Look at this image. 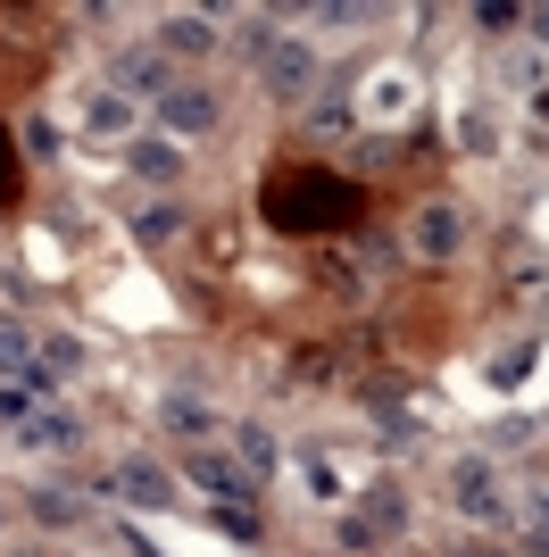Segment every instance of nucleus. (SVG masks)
Segmentation results:
<instances>
[{
  "mask_svg": "<svg viewBox=\"0 0 549 557\" xmlns=\"http://www.w3.org/2000/svg\"><path fill=\"white\" fill-rule=\"evenodd\" d=\"M267 216L283 233H317V225H333V216H350V191L333 184V175H317V184H267Z\"/></svg>",
  "mask_w": 549,
  "mask_h": 557,
  "instance_id": "obj_1",
  "label": "nucleus"
},
{
  "mask_svg": "<svg viewBox=\"0 0 549 557\" xmlns=\"http://www.w3.org/2000/svg\"><path fill=\"white\" fill-rule=\"evenodd\" d=\"M258 84H267V100H317V84H325V59L300 34H283V42L258 59Z\"/></svg>",
  "mask_w": 549,
  "mask_h": 557,
  "instance_id": "obj_2",
  "label": "nucleus"
},
{
  "mask_svg": "<svg viewBox=\"0 0 549 557\" xmlns=\"http://www.w3.org/2000/svg\"><path fill=\"white\" fill-rule=\"evenodd\" d=\"M408 250L434 258V267H450V258L466 250V209H457V200H425V209L408 216Z\"/></svg>",
  "mask_w": 549,
  "mask_h": 557,
  "instance_id": "obj_3",
  "label": "nucleus"
},
{
  "mask_svg": "<svg viewBox=\"0 0 549 557\" xmlns=\"http://www.w3.org/2000/svg\"><path fill=\"white\" fill-rule=\"evenodd\" d=\"M450 508H457V516H475V524H500V516H508L491 458H457V466H450Z\"/></svg>",
  "mask_w": 549,
  "mask_h": 557,
  "instance_id": "obj_4",
  "label": "nucleus"
},
{
  "mask_svg": "<svg viewBox=\"0 0 549 557\" xmlns=\"http://www.w3.org/2000/svg\"><path fill=\"white\" fill-rule=\"evenodd\" d=\"M183 483L192 491H208V499H217V508H242V499H251V474H242V458H217V449H192V458H183Z\"/></svg>",
  "mask_w": 549,
  "mask_h": 557,
  "instance_id": "obj_5",
  "label": "nucleus"
},
{
  "mask_svg": "<svg viewBox=\"0 0 549 557\" xmlns=\"http://www.w3.org/2000/svg\"><path fill=\"white\" fill-rule=\"evenodd\" d=\"M217 116H225V109H217V92H200V84H175V92L159 100V125H167L175 141H192V134H217Z\"/></svg>",
  "mask_w": 549,
  "mask_h": 557,
  "instance_id": "obj_6",
  "label": "nucleus"
},
{
  "mask_svg": "<svg viewBox=\"0 0 549 557\" xmlns=\"http://www.w3.org/2000/svg\"><path fill=\"white\" fill-rule=\"evenodd\" d=\"M117 491H125V499H142V508H175L183 474H167L159 458H142V449H134V458L117 466Z\"/></svg>",
  "mask_w": 549,
  "mask_h": 557,
  "instance_id": "obj_7",
  "label": "nucleus"
},
{
  "mask_svg": "<svg viewBox=\"0 0 549 557\" xmlns=\"http://www.w3.org/2000/svg\"><path fill=\"white\" fill-rule=\"evenodd\" d=\"M159 433H175V442L208 449V433H217V417H208V399H200V392H167V399H159Z\"/></svg>",
  "mask_w": 549,
  "mask_h": 557,
  "instance_id": "obj_8",
  "label": "nucleus"
},
{
  "mask_svg": "<svg viewBox=\"0 0 549 557\" xmlns=\"http://www.w3.org/2000/svg\"><path fill=\"white\" fill-rule=\"evenodd\" d=\"M117 92L125 100H167L175 92V84H167V50H125V59H117Z\"/></svg>",
  "mask_w": 549,
  "mask_h": 557,
  "instance_id": "obj_9",
  "label": "nucleus"
},
{
  "mask_svg": "<svg viewBox=\"0 0 549 557\" xmlns=\"http://www.w3.org/2000/svg\"><path fill=\"white\" fill-rule=\"evenodd\" d=\"M34 374H42V342H34V325L0 317V383H34Z\"/></svg>",
  "mask_w": 549,
  "mask_h": 557,
  "instance_id": "obj_10",
  "label": "nucleus"
},
{
  "mask_svg": "<svg viewBox=\"0 0 549 557\" xmlns=\"http://www.w3.org/2000/svg\"><path fill=\"white\" fill-rule=\"evenodd\" d=\"M159 50H167V59H208V50H217V17H200V9L167 17L159 25Z\"/></svg>",
  "mask_w": 549,
  "mask_h": 557,
  "instance_id": "obj_11",
  "label": "nucleus"
},
{
  "mask_svg": "<svg viewBox=\"0 0 549 557\" xmlns=\"http://www.w3.org/2000/svg\"><path fill=\"white\" fill-rule=\"evenodd\" d=\"M125 166H134L142 184H175V175H183V150L167 134H150V141L134 134V141H125Z\"/></svg>",
  "mask_w": 549,
  "mask_h": 557,
  "instance_id": "obj_12",
  "label": "nucleus"
},
{
  "mask_svg": "<svg viewBox=\"0 0 549 557\" xmlns=\"http://www.w3.org/2000/svg\"><path fill=\"white\" fill-rule=\"evenodd\" d=\"M84 134H100V141H117V134H134V100L117 92H91V109H84Z\"/></svg>",
  "mask_w": 549,
  "mask_h": 557,
  "instance_id": "obj_13",
  "label": "nucleus"
},
{
  "mask_svg": "<svg viewBox=\"0 0 549 557\" xmlns=\"http://www.w3.org/2000/svg\"><path fill=\"white\" fill-rule=\"evenodd\" d=\"M25 508H34V524H50V533H68V524H91V508L75 499V491H25Z\"/></svg>",
  "mask_w": 549,
  "mask_h": 557,
  "instance_id": "obj_14",
  "label": "nucleus"
},
{
  "mask_svg": "<svg viewBox=\"0 0 549 557\" xmlns=\"http://www.w3.org/2000/svg\"><path fill=\"white\" fill-rule=\"evenodd\" d=\"M17 442H25V449H75V442H84V424H75L68 408H42V417L25 424Z\"/></svg>",
  "mask_w": 549,
  "mask_h": 557,
  "instance_id": "obj_15",
  "label": "nucleus"
},
{
  "mask_svg": "<svg viewBox=\"0 0 549 557\" xmlns=\"http://www.w3.org/2000/svg\"><path fill=\"white\" fill-rule=\"evenodd\" d=\"M183 225H192V216H183V200H159V209H142V216H134V242H142V250H167Z\"/></svg>",
  "mask_w": 549,
  "mask_h": 557,
  "instance_id": "obj_16",
  "label": "nucleus"
},
{
  "mask_svg": "<svg viewBox=\"0 0 549 557\" xmlns=\"http://www.w3.org/2000/svg\"><path fill=\"white\" fill-rule=\"evenodd\" d=\"M233 458H242V474L258 483V474H274V466H283V449H274V433H267V424H242V442H233Z\"/></svg>",
  "mask_w": 549,
  "mask_h": 557,
  "instance_id": "obj_17",
  "label": "nucleus"
},
{
  "mask_svg": "<svg viewBox=\"0 0 549 557\" xmlns=\"http://www.w3.org/2000/svg\"><path fill=\"white\" fill-rule=\"evenodd\" d=\"M358 524H366V533H400V524H408V499H400V491H366Z\"/></svg>",
  "mask_w": 549,
  "mask_h": 557,
  "instance_id": "obj_18",
  "label": "nucleus"
},
{
  "mask_svg": "<svg viewBox=\"0 0 549 557\" xmlns=\"http://www.w3.org/2000/svg\"><path fill=\"white\" fill-rule=\"evenodd\" d=\"M350 125H358V109H350V100H333V92L308 100V134H350Z\"/></svg>",
  "mask_w": 549,
  "mask_h": 557,
  "instance_id": "obj_19",
  "label": "nucleus"
},
{
  "mask_svg": "<svg viewBox=\"0 0 549 557\" xmlns=\"http://www.w3.org/2000/svg\"><path fill=\"white\" fill-rule=\"evenodd\" d=\"M34 417H42V399L25 392V383H0V424H9V433H25Z\"/></svg>",
  "mask_w": 549,
  "mask_h": 557,
  "instance_id": "obj_20",
  "label": "nucleus"
},
{
  "mask_svg": "<svg viewBox=\"0 0 549 557\" xmlns=\"http://www.w3.org/2000/svg\"><path fill=\"white\" fill-rule=\"evenodd\" d=\"M75 367H84V342H68V333H50V342H42V374L59 383V374H75Z\"/></svg>",
  "mask_w": 549,
  "mask_h": 557,
  "instance_id": "obj_21",
  "label": "nucleus"
},
{
  "mask_svg": "<svg viewBox=\"0 0 549 557\" xmlns=\"http://www.w3.org/2000/svg\"><path fill=\"white\" fill-rule=\"evenodd\" d=\"M525 374H533V342H516V349H508V358H500V367H491V383H500V392H516Z\"/></svg>",
  "mask_w": 549,
  "mask_h": 557,
  "instance_id": "obj_22",
  "label": "nucleus"
},
{
  "mask_svg": "<svg viewBox=\"0 0 549 557\" xmlns=\"http://www.w3.org/2000/svg\"><path fill=\"white\" fill-rule=\"evenodd\" d=\"M475 25H483V34H508V25H525V9H508V0H483Z\"/></svg>",
  "mask_w": 549,
  "mask_h": 557,
  "instance_id": "obj_23",
  "label": "nucleus"
},
{
  "mask_svg": "<svg viewBox=\"0 0 549 557\" xmlns=\"http://www.w3.org/2000/svg\"><path fill=\"white\" fill-rule=\"evenodd\" d=\"M25 150H34V159H50V150H59V125H50V116H25Z\"/></svg>",
  "mask_w": 549,
  "mask_h": 557,
  "instance_id": "obj_24",
  "label": "nucleus"
},
{
  "mask_svg": "<svg viewBox=\"0 0 549 557\" xmlns=\"http://www.w3.org/2000/svg\"><path fill=\"white\" fill-rule=\"evenodd\" d=\"M217 524H225L233 541H258V508H217Z\"/></svg>",
  "mask_w": 549,
  "mask_h": 557,
  "instance_id": "obj_25",
  "label": "nucleus"
},
{
  "mask_svg": "<svg viewBox=\"0 0 549 557\" xmlns=\"http://www.w3.org/2000/svg\"><path fill=\"white\" fill-rule=\"evenodd\" d=\"M533 533H549V491H541V499H533Z\"/></svg>",
  "mask_w": 549,
  "mask_h": 557,
  "instance_id": "obj_26",
  "label": "nucleus"
},
{
  "mask_svg": "<svg viewBox=\"0 0 549 557\" xmlns=\"http://www.w3.org/2000/svg\"><path fill=\"white\" fill-rule=\"evenodd\" d=\"M525 25H533V42H549V9H533V17H525Z\"/></svg>",
  "mask_w": 549,
  "mask_h": 557,
  "instance_id": "obj_27",
  "label": "nucleus"
},
{
  "mask_svg": "<svg viewBox=\"0 0 549 557\" xmlns=\"http://www.w3.org/2000/svg\"><path fill=\"white\" fill-rule=\"evenodd\" d=\"M457 557H500V549H457Z\"/></svg>",
  "mask_w": 549,
  "mask_h": 557,
  "instance_id": "obj_28",
  "label": "nucleus"
},
{
  "mask_svg": "<svg viewBox=\"0 0 549 557\" xmlns=\"http://www.w3.org/2000/svg\"><path fill=\"white\" fill-rule=\"evenodd\" d=\"M0 524H9V508H0Z\"/></svg>",
  "mask_w": 549,
  "mask_h": 557,
  "instance_id": "obj_29",
  "label": "nucleus"
}]
</instances>
